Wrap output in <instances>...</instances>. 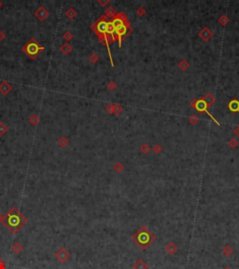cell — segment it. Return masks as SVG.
<instances>
[{
  "label": "cell",
  "instance_id": "1",
  "mask_svg": "<svg viewBox=\"0 0 239 269\" xmlns=\"http://www.w3.org/2000/svg\"><path fill=\"white\" fill-rule=\"evenodd\" d=\"M154 237L150 230L147 228H141L137 231L136 234L134 235V241H135L141 249H147L150 245L153 242Z\"/></svg>",
  "mask_w": 239,
  "mask_h": 269
},
{
  "label": "cell",
  "instance_id": "2",
  "mask_svg": "<svg viewBox=\"0 0 239 269\" xmlns=\"http://www.w3.org/2000/svg\"><path fill=\"white\" fill-rule=\"evenodd\" d=\"M69 256H70L69 252L66 251L65 248H61L59 251H57V252L55 253L56 259L58 261H60L61 263H65L69 258Z\"/></svg>",
  "mask_w": 239,
  "mask_h": 269
},
{
  "label": "cell",
  "instance_id": "3",
  "mask_svg": "<svg viewBox=\"0 0 239 269\" xmlns=\"http://www.w3.org/2000/svg\"><path fill=\"white\" fill-rule=\"evenodd\" d=\"M107 26H108V22H99V25H98V26H97V29H98L99 32H101V33H104V34H106V32H107Z\"/></svg>",
  "mask_w": 239,
  "mask_h": 269
},
{
  "label": "cell",
  "instance_id": "4",
  "mask_svg": "<svg viewBox=\"0 0 239 269\" xmlns=\"http://www.w3.org/2000/svg\"><path fill=\"white\" fill-rule=\"evenodd\" d=\"M12 251L15 252V253H21L22 252V246L20 244V243H15L13 245V247H12Z\"/></svg>",
  "mask_w": 239,
  "mask_h": 269
},
{
  "label": "cell",
  "instance_id": "5",
  "mask_svg": "<svg viewBox=\"0 0 239 269\" xmlns=\"http://www.w3.org/2000/svg\"><path fill=\"white\" fill-rule=\"evenodd\" d=\"M135 268H136V269H146V268H147V265L144 263V262L141 261V260H139V261H137V263H136V265Z\"/></svg>",
  "mask_w": 239,
  "mask_h": 269
},
{
  "label": "cell",
  "instance_id": "6",
  "mask_svg": "<svg viewBox=\"0 0 239 269\" xmlns=\"http://www.w3.org/2000/svg\"><path fill=\"white\" fill-rule=\"evenodd\" d=\"M0 269H6V265H5V262L2 258H0Z\"/></svg>",
  "mask_w": 239,
  "mask_h": 269
}]
</instances>
